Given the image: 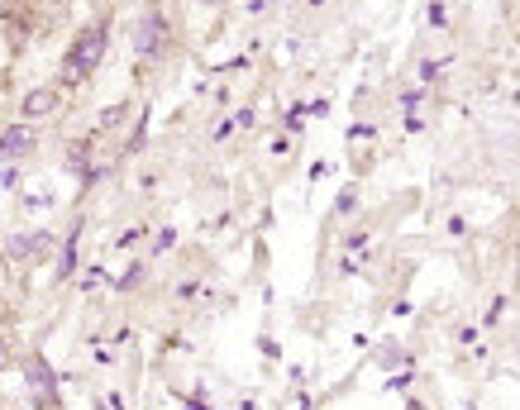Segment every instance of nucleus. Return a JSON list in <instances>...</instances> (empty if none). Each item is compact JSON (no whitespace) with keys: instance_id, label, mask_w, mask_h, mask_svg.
Listing matches in <instances>:
<instances>
[{"instance_id":"nucleus-1","label":"nucleus","mask_w":520,"mask_h":410,"mask_svg":"<svg viewBox=\"0 0 520 410\" xmlns=\"http://www.w3.org/2000/svg\"><path fill=\"white\" fill-rule=\"evenodd\" d=\"M105 48H111V29H105V24H87V29H81V34L72 38V48H67V62H62L67 81L91 77L95 67H101Z\"/></svg>"},{"instance_id":"nucleus-2","label":"nucleus","mask_w":520,"mask_h":410,"mask_svg":"<svg viewBox=\"0 0 520 410\" xmlns=\"http://www.w3.org/2000/svg\"><path fill=\"white\" fill-rule=\"evenodd\" d=\"M168 48V15L162 10H144L139 24H134V53L139 58H158Z\"/></svg>"},{"instance_id":"nucleus-3","label":"nucleus","mask_w":520,"mask_h":410,"mask_svg":"<svg viewBox=\"0 0 520 410\" xmlns=\"http://www.w3.org/2000/svg\"><path fill=\"white\" fill-rule=\"evenodd\" d=\"M24 387H29V396H34V406L38 410H53L58 406V377H53V367L38 358H24Z\"/></svg>"},{"instance_id":"nucleus-4","label":"nucleus","mask_w":520,"mask_h":410,"mask_svg":"<svg viewBox=\"0 0 520 410\" xmlns=\"http://www.w3.org/2000/svg\"><path fill=\"white\" fill-rule=\"evenodd\" d=\"M38 148V129L34 125H10L0 134V162H20Z\"/></svg>"},{"instance_id":"nucleus-5","label":"nucleus","mask_w":520,"mask_h":410,"mask_svg":"<svg viewBox=\"0 0 520 410\" xmlns=\"http://www.w3.org/2000/svg\"><path fill=\"white\" fill-rule=\"evenodd\" d=\"M53 111H58V91H53V86H34V91L20 101V115H24V119H48Z\"/></svg>"},{"instance_id":"nucleus-6","label":"nucleus","mask_w":520,"mask_h":410,"mask_svg":"<svg viewBox=\"0 0 520 410\" xmlns=\"http://www.w3.org/2000/svg\"><path fill=\"white\" fill-rule=\"evenodd\" d=\"M77 239H81V225L67 234V243H62V258H58V282H67L77 272Z\"/></svg>"},{"instance_id":"nucleus-7","label":"nucleus","mask_w":520,"mask_h":410,"mask_svg":"<svg viewBox=\"0 0 520 410\" xmlns=\"http://www.w3.org/2000/svg\"><path fill=\"white\" fill-rule=\"evenodd\" d=\"M144 272H148L144 263H134V267L125 272V277H120V291H129V286H139V282H144Z\"/></svg>"},{"instance_id":"nucleus-8","label":"nucleus","mask_w":520,"mask_h":410,"mask_svg":"<svg viewBox=\"0 0 520 410\" xmlns=\"http://www.w3.org/2000/svg\"><path fill=\"white\" fill-rule=\"evenodd\" d=\"M125 111H129V105H111V111L101 115V129H115L120 119H125Z\"/></svg>"},{"instance_id":"nucleus-9","label":"nucleus","mask_w":520,"mask_h":410,"mask_svg":"<svg viewBox=\"0 0 520 410\" xmlns=\"http://www.w3.org/2000/svg\"><path fill=\"white\" fill-rule=\"evenodd\" d=\"M353 205H359V191H353V186H349V191H344V196H339V215H349V210H353Z\"/></svg>"},{"instance_id":"nucleus-10","label":"nucleus","mask_w":520,"mask_h":410,"mask_svg":"<svg viewBox=\"0 0 520 410\" xmlns=\"http://www.w3.org/2000/svg\"><path fill=\"white\" fill-rule=\"evenodd\" d=\"M191 410H210V406H205V401H201V396H191Z\"/></svg>"}]
</instances>
